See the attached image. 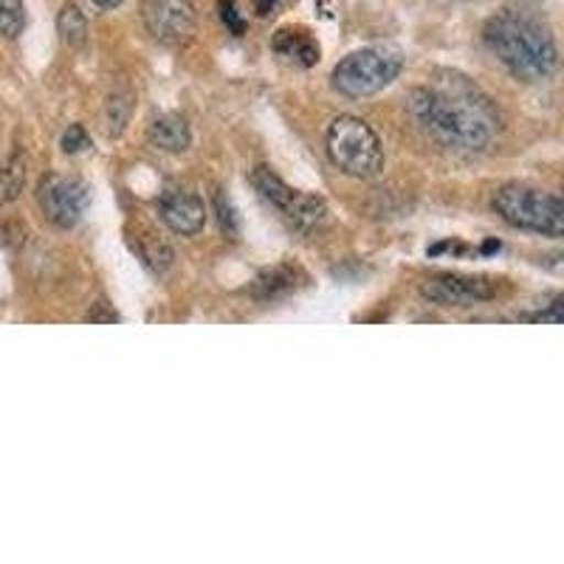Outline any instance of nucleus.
Returning a JSON list of instances; mask_svg holds the SVG:
<instances>
[{
	"label": "nucleus",
	"instance_id": "nucleus-1",
	"mask_svg": "<svg viewBox=\"0 0 564 564\" xmlns=\"http://www.w3.org/2000/svg\"><path fill=\"white\" fill-rule=\"evenodd\" d=\"M410 113L423 133L463 153L486 150L502 128L491 99L455 70H443L432 77V85L412 90Z\"/></svg>",
	"mask_w": 564,
	"mask_h": 564
},
{
	"label": "nucleus",
	"instance_id": "nucleus-2",
	"mask_svg": "<svg viewBox=\"0 0 564 564\" xmlns=\"http://www.w3.org/2000/svg\"><path fill=\"white\" fill-rule=\"evenodd\" d=\"M488 52L522 83L547 79L558 68V48L542 20L517 9L494 14L482 29Z\"/></svg>",
	"mask_w": 564,
	"mask_h": 564
},
{
	"label": "nucleus",
	"instance_id": "nucleus-3",
	"mask_svg": "<svg viewBox=\"0 0 564 564\" xmlns=\"http://www.w3.org/2000/svg\"><path fill=\"white\" fill-rule=\"evenodd\" d=\"M494 212L517 229L545 238H564V198L525 184H508L494 193Z\"/></svg>",
	"mask_w": 564,
	"mask_h": 564
},
{
	"label": "nucleus",
	"instance_id": "nucleus-4",
	"mask_svg": "<svg viewBox=\"0 0 564 564\" xmlns=\"http://www.w3.org/2000/svg\"><path fill=\"white\" fill-rule=\"evenodd\" d=\"M327 155L352 178H379L384 170V148L379 135L359 116H339L327 128Z\"/></svg>",
	"mask_w": 564,
	"mask_h": 564
},
{
	"label": "nucleus",
	"instance_id": "nucleus-5",
	"mask_svg": "<svg viewBox=\"0 0 564 564\" xmlns=\"http://www.w3.org/2000/svg\"><path fill=\"white\" fill-rule=\"evenodd\" d=\"M401 54L387 45L352 52L334 68V88L347 99H367L384 90L401 74Z\"/></svg>",
	"mask_w": 564,
	"mask_h": 564
},
{
	"label": "nucleus",
	"instance_id": "nucleus-6",
	"mask_svg": "<svg viewBox=\"0 0 564 564\" xmlns=\"http://www.w3.org/2000/svg\"><path fill=\"white\" fill-rule=\"evenodd\" d=\"M251 181L260 189L265 200L282 212V218L289 220L296 231H319L327 224V204L311 193H302L289 186L271 167L260 164L251 173Z\"/></svg>",
	"mask_w": 564,
	"mask_h": 564
},
{
	"label": "nucleus",
	"instance_id": "nucleus-7",
	"mask_svg": "<svg viewBox=\"0 0 564 564\" xmlns=\"http://www.w3.org/2000/svg\"><path fill=\"white\" fill-rule=\"evenodd\" d=\"M421 294L443 308H475L482 302L500 294V282L491 276L457 274V271H441L423 280Z\"/></svg>",
	"mask_w": 564,
	"mask_h": 564
},
{
	"label": "nucleus",
	"instance_id": "nucleus-8",
	"mask_svg": "<svg viewBox=\"0 0 564 564\" xmlns=\"http://www.w3.org/2000/svg\"><path fill=\"white\" fill-rule=\"evenodd\" d=\"M40 209L59 229H74L90 206V189L74 175H45L37 189Z\"/></svg>",
	"mask_w": 564,
	"mask_h": 564
},
{
	"label": "nucleus",
	"instance_id": "nucleus-9",
	"mask_svg": "<svg viewBox=\"0 0 564 564\" xmlns=\"http://www.w3.org/2000/svg\"><path fill=\"white\" fill-rule=\"evenodd\" d=\"M141 18L159 43L181 45L195 32V0H141Z\"/></svg>",
	"mask_w": 564,
	"mask_h": 564
},
{
	"label": "nucleus",
	"instance_id": "nucleus-10",
	"mask_svg": "<svg viewBox=\"0 0 564 564\" xmlns=\"http://www.w3.org/2000/svg\"><path fill=\"white\" fill-rule=\"evenodd\" d=\"M159 218L175 235H198L206 224V206L189 189H167L159 198Z\"/></svg>",
	"mask_w": 564,
	"mask_h": 564
},
{
	"label": "nucleus",
	"instance_id": "nucleus-11",
	"mask_svg": "<svg viewBox=\"0 0 564 564\" xmlns=\"http://www.w3.org/2000/svg\"><path fill=\"white\" fill-rule=\"evenodd\" d=\"M271 48H274L276 57L291 59V63L302 65V68H311V65L319 63V45H316V40L305 29H280L274 40H271Z\"/></svg>",
	"mask_w": 564,
	"mask_h": 564
},
{
	"label": "nucleus",
	"instance_id": "nucleus-12",
	"mask_svg": "<svg viewBox=\"0 0 564 564\" xmlns=\"http://www.w3.org/2000/svg\"><path fill=\"white\" fill-rule=\"evenodd\" d=\"M150 144L161 153H184L193 144L189 122L178 113H164L150 124Z\"/></svg>",
	"mask_w": 564,
	"mask_h": 564
},
{
	"label": "nucleus",
	"instance_id": "nucleus-13",
	"mask_svg": "<svg viewBox=\"0 0 564 564\" xmlns=\"http://www.w3.org/2000/svg\"><path fill=\"white\" fill-rule=\"evenodd\" d=\"M296 289V274L285 265L280 269H265L251 280L249 285V294L257 296V300L271 302V300H280V296L291 294Z\"/></svg>",
	"mask_w": 564,
	"mask_h": 564
},
{
	"label": "nucleus",
	"instance_id": "nucleus-14",
	"mask_svg": "<svg viewBox=\"0 0 564 564\" xmlns=\"http://www.w3.org/2000/svg\"><path fill=\"white\" fill-rule=\"evenodd\" d=\"M26 186V155L14 153L9 161L0 167V204H12L20 198Z\"/></svg>",
	"mask_w": 564,
	"mask_h": 564
},
{
	"label": "nucleus",
	"instance_id": "nucleus-15",
	"mask_svg": "<svg viewBox=\"0 0 564 564\" xmlns=\"http://www.w3.org/2000/svg\"><path fill=\"white\" fill-rule=\"evenodd\" d=\"M57 32L68 48H83L85 40H88V20L79 12V7H74V3L63 7L57 18Z\"/></svg>",
	"mask_w": 564,
	"mask_h": 564
},
{
	"label": "nucleus",
	"instance_id": "nucleus-16",
	"mask_svg": "<svg viewBox=\"0 0 564 564\" xmlns=\"http://www.w3.org/2000/svg\"><path fill=\"white\" fill-rule=\"evenodd\" d=\"M26 29V7L23 0H0V34L14 40Z\"/></svg>",
	"mask_w": 564,
	"mask_h": 564
},
{
	"label": "nucleus",
	"instance_id": "nucleus-17",
	"mask_svg": "<svg viewBox=\"0 0 564 564\" xmlns=\"http://www.w3.org/2000/svg\"><path fill=\"white\" fill-rule=\"evenodd\" d=\"M212 209H215V218H218V226L226 238H238L240 235L238 209H235V204L226 198L224 189H218V193H215V198H212Z\"/></svg>",
	"mask_w": 564,
	"mask_h": 564
},
{
	"label": "nucleus",
	"instance_id": "nucleus-18",
	"mask_svg": "<svg viewBox=\"0 0 564 564\" xmlns=\"http://www.w3.org/2000/svg\"><path fill=\"white\" fill-rule=\"evenodd\" d=\"M133 113V94H119V97H110L108 102V124L110 133H122L128 128V119Z\"/></svg>",
	"mask_w": 564,
	"mask_h": 564
},
{
	"label": "nucleus",
	"instance_id": "nucleus-19",
	"mask_svg": "<svg viewBox=\"0 0 564 564\" xmlns=\"http://www.w3.org/2000/svg\"><path fill=\"white\" fill-rule=\"evenodd\" d=\"M59 144H63V153L77 155L90 148V135L85 133L83 124H70V128L63 133V141H59Z\"/></svg>",
	"mask_w": 564,
	"mask_h": 564
},
{
	"label": "nucleus",
	"instance_id": "nucleus-20",
	"mask_svg": "<svg viewBox=\"0 0 564 564\" xmlns=\"http://www.w3.org/2000/svg\"><path fill=\"white\" fill-rule=\"evenodd\" d=\"M218 9H220V20H224V26L229 29V32L235 34V37L246 34V20L240 18L238 3H235V0H220Z\"/></svg>",
	"mask_w": 564,
	"mask_h": 564
},
{
	"label": "nucleus",
	"instance_id": "nucleus-21",
	"mask_svg": "<svg viewBox=\"0 0 564 564\" xmlns=\"http://www.w3.org/2000/svg\"><path fill=\"white\" fill-rule=\"evenodd\" d=\"M522 322H558V325H564V294L547 302L542 311L525 314V316H522Z\"/></svg>",
	"mask_w": 564,
	"mask_h": 564
},
{
	"label": "nucleus",
	"instance_id": "nucleus-22",
	"mask_svg": "<svg viewBox=\"0 0 564 564\" xmlns=\"http://www.w3.org/2000/svg\"><path fill=\"white\" fill-rule=\"evenodd\" d=\"M539 263L545 265L547 271H553V274L564 276V249L551 251V254H542V257H539Z\"/></svg>",
	"mask_w": 564,
	"mask_h": 564
},
{
	"label": "nucleus",
	"instance_id": "nucleus-23",
	"mask_svg": "<svg viewBox=\"0 0 564 564\" xmlns=\"http://www.w3.org/2000/svg\"><path fill=\"white\" fill-rule=\"evenodd\" d=\"M88 322H119V314L108 311V302H97L88 314Z\"/></svg>",
	"mask_w": 564,
	"mask_h": 564
},
{
	"label": "nucleus",
	"instance_id": "nucleus-24",
	"mask_svg": "<svg viewBox=\"0 0 564 564\" xmlns=\"http://www.w3.org/2000/svg\"><path fill=\"white\" fill-rule=\"evenodd\" d=\"M274 7H276V0H254V12L260 14V18H269Z\"/></svg>",
	"mask_w": 564,
	"mask_h": 564
},
{
	"label": "nucleus",
	"instance_id": "nucleus-25",
	"mask_svg": "<svg viewBox=\"0 0 564 564\" xmlns=\"http://www.w3.org/2000/svg\"><path fill=\"white\" fill-rule=\"evenodd\" d=\"M90 3H97L99 9H116L119 3H124V0H90Z\"/></svg>",
	"mask_w": 564,
	"mask_h": 564
},
{
	"label": "nucleus",
	"instance_id": "nucleus-26",
	"mask_svg": "<svg viewBox=\"0 0 564 564\" xmlns=\"http://www.w3.org/2000/svg\"><path fill=\"white\" fill-rule=\"evenodd\" d=\"M497 249H500V243H497V240H488V243L480 249V254H494Z\"/></svg>",
	"mask_w": 564,
	"mask_h": 564
}]
</instances>
